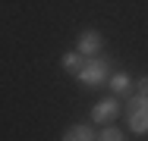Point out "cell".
I'll return each instance as SVG.
<instances>
[{"label":"cell","instance_id":"8992f818","mask_svg":"<svg viewBox=\"0 0 148 141\" xmlns=\"http://www.w3.org/2000/svg\"><path fill=\"white\" fill-rule=\"evenodd\" d=\"M107 85H110V94H117V97H126V94H132L136 91V79L129 75V72H110V79H107Z\"/></svg>","mask_w":148,"mask_h":141},{"label":"cell","instance_id":"5b68a950","mask_svg":"<svg viewBox=\"0 0 148 141\" xmlns=\"http://www.w3.org/2000/svg\"><path fill=\"white\" fill-rule=\"evenodd\" d=\"M60 141H98V129L91 122H73L63 129Z\"/></svg>","mask_w":148,"mask_h":141},{"label":"cell","instance_id":"7a4b0ae2","mask_svg":"<svg viewBox=\"0 0 148 141\" xmlns=\"http://www.w3.org/2000/svg\"><path fill=\"white\" fill-rule=\"evenodd\" d=\"M123 113H126V125L132 135H148V94H126L123 97Z\"/></svg>","mask_w":148,"mask_h":141},{"label":"cell","instance_id":"6da1fadb","mask_svg":"<svg viewBox=\"0 0 148 141\" xmlns=\"http://www.w3.org/2000/svg\"><path fill=\"white\" fill-rule=\"evenodd\" d=\"M110 72H114L110 60H107L104 54H98V56H88V60L79 66V72H76L73 79L82 85V88H101V85H107Z\"/></svg>","mask_w":148,"mask_h":141},{"label":"cell","instance_id":"ba28073f","mask_svg":"<svg viewBox=\"0 0 148 141\" xmlns=\"http://www.w3.org/2000/svg\"><path fill=\"white\" fill-rule=\"evenodd\" d=\"M98 141H129V135L123 129H117V125H104L98 132Z\"/></svg>","mask_w":148,"mask_h":141},{"label":"cell","instance_id":"3957f363","mask_svg":"<svg viewBox=\"0 0 148 141\" xmlns=\"http://www.w3.org/2000/svg\"><path fill=\"white\" fill-rule=\"evenodd\" d=\"M120 113H123V100H120L117 94L101 97V100L91 107V122H95V125H110V122H117Z\"/></svg>","mask_w":148,"mask_h":141},{"label":"cell","instance_id":"9c48e42d","mask_svg":"<svg viewBox=\"0 0 148 141\" xmlns=\"http://www.w3.org/2000/svg\"><path fill=\"white\" fill-rule=\"evenodd\" d=\"M136 91H139V94H148V72L136 79Z\"/></svg>","mask_w":148,"mask_h":141},{"label":"cell","instance_id":"277c9868","mask_svg":"<svg viewBox=\"0 0 148 141\" xmlns=\"http://www.w3.org/2000/svg\"><path fill=\"white\" fill-rule=\"evenodd\" d=\"M76 50L85 56H98L101 50H104V35L98 31V28H82L79 31V38H76Z\"/></svg>","mask_w":148,"mask_h":141},{"label":"cell","instance_id":"52a82bcc","mask_svg":"<svg viewBox=\"0 0 148 141\" xmlns=\"http://www.w3.org/2000/svg\"><path fill=\"white\" fill-rule=\"evenodd\" d=\"M82 63H85V56L79 54V50H66V54L60 56V66H63V69H66V72H69V75H76V72H79V66H82Z\"/></svg>","mask_w":148,"mask_h":141}]
</instances>
